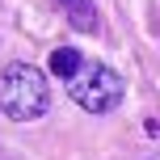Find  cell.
<instances>
[{
    "instance_id": "6da1fadb",
    "label": "cell",
    "mask_w": 160,
    "mask_h": 160,
    "mask_svg": "<svg viewBox=\"0 0 160 160\" xmlns=\"http://www.w3.org/2000/svg\"><path fill=\"white\" fill-rule=\"evenodd\" d=\"M51 105V88H47V76L30 63H8L0 72V110L4 118L13 122H34L42 118Z\"/></svg>"
},
{
    "instance_id": "7a4b0ae2",
    "label": "cell",
    "mask_w": 160,
    "mask_h": 160,
    "mask_svg": "<svg viewBox=\"0 0 160 160\" xmlns=\"http://www.w3.org/2000/svg\"><path fill=\"white\" fill-rule=\"evenodd\" d=\"M122 93H127V84H122V76L110 63H84L68 80V97L88 114H110L122 101Z\"/></svg>"
},
{
    "instance_id": "3957f363",
    "label": "cell",
    "mask_w": 160,
    "mask_h": 160,
    "mask_svg": "<svg viewBox=\"0 0 160 160\" xmlns=\"http://www.w3.org/2000/svg\"><path fill=\"white\" fill-rule=\"evenodd\" d=\"M59 8H63V17L76 25L80 34H88V30H97V8L88 4V0H55Z\"/></svg>"
},
{
    "instance_id": "277c9868",
    "label": "cell",
    "mask_w": 160,
    "mask_h": 160,
    "mask_svg": "<svg viewBox=\"0 0 160 160\" xmlns=\"http://www.w3.org/2000/svg\"><path fill=\"white\" fill-rule=\"evenodd\" d=\"M84 63H88V59L80 55L76 47H55V51H51V72H55V76H63V80H72Z\"/></svg>"
}]
</instances>
